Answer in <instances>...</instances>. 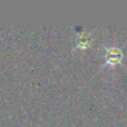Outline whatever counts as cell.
<instances>
[{"label": "cell", "mask_w": 127, "mask_h": 127, "mask_svg": "<svg viewBox=\"0 0 127 127\" xmlns=\"http://www.w3.org/2000/svg\"><path fill=\"white\" fill-rule=\"evenodd\" d=\"M105 59L107 66H116L121 64L122 59H123V53L117 47H110L106 50Z\"/></svg>", "instance_id": "cell-1"}, {"label": "cell", "mask_w": 127, "mask_h": 127, "mask_svg": "<svg viewBox=\"0 0 127 127\" xmlns=\"http://www.w3.org/2000/svg\"><path fill=\"white\" fill-rule=\"evenodd\" d=\"M90 42H92V37H90V33L83 32L81 35H79L78 37H77L76 46L78 47V48L85 49V48H87V47L89 46Z\"/></svg>", "instance_id": "cell-2"}]
</instances>
